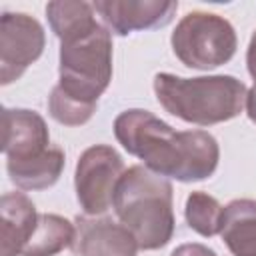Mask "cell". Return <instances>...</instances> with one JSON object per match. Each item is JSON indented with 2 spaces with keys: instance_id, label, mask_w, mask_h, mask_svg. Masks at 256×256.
<instances>
[{
  "instance_id": "obj_1",
  "label": "cell",
  "mask_w": 256,
  "mask_h": 256,
  "mask_svg": "<svg viewBox=\"0 0 256 256\" xmlns=\"http://www.w3.org/2000/svg\"><path fill=\"white\" fill-rule=\"evenodd\" d=\"M114 136L128 154L164 178L198 182L210 178L218 168L220 148L212 134L204 130L176 132L142 108L120 112L114 120Z\"/></svg>"
},
{
  "instance_id": "obj_2",
  "label": "cell",
  "mask_w": 256,
  "mask_h": 256,
  "mask_svg": "<svg viewBox=\"0 0 256 256\" xmlns=\"http://www.w3.org/2000/svg\"><path fill=\"white\" fill-rule=\"evenodd\" d=\"M112 208L140 250H158L172 240L176 226L172 184L146 166L124 170L114 190Z\"/></svg>"
},
{
  "instance_id": "obj_3",
  "label": "cell",
  "mask_w": 256,
  "mask_h": 256,
  "mask_svg": "<svg viewBox=\"0 0 256 256\" xmlns=\"http://www.w3.org/2000/svg\"><path fill=\"white\" fill-rule=\"evenodd\" d=\"M154 92L168 114L196 126H212L236 118L248 94L244 82L228 74L182 78L168 72L154 76Z\"/></svg>"
},
{
  "instance_id": "obj_4",
  "label": "cell",
  "mask_w": 256,
  "mask_h": 256,
  "mask_svg": "<svg viewBox=\"0 0 256 256\" xmlns=\"http://www.w3.org/2000/svg\"><path fill=\"white\" fill-rule=\"evenodd\" d=\"M60 82L66 96L98 106L112 80V32L102 24L92 26L60 40Z\"/></svg>"
},
{
  "instance_id": "obj_5",
  "label": "cell",
  "mask_w": 256,
  "mask_h": 256,
  "mask_svg": "<svg viewBox=\"0 0 256 256\" xmlns=\"http://www.w3.org/2000/svg\"><path fill=\"white\" fill-rule=\"evenodd\" d=\"M170 42L176 58L196 70H210L230 62L238 46L234 26L224 16L202 10L182 16Z\"/></svg>"
},
{
  "instance_id": "obj_6",
  "label": "cell",
  "mask_w": 256,
  "mask_h": 256,
  "mask_svg": "<svg viewBox=\"0 0 256 256\" xmlns=\"http://www.w3.org/2000/svg\"><path fill=\"white\" fill-rule=\"evenodd\" d=\"M124 174L122 156L108 144L86 148L76 164L74 188L86 216H102L114 202V190Z\"/></svg>"
},
{
  "instance_id": "obj_7",
  "label": "cell",
  "mask_w": 256,
  "mask_h": 256,
  "mask_svg": "<svg viewBox=\"0 0 256 256\" xmlns=\"http://www.w3.org/2000/svg\"><path fill=\"white\" fill-rule=\"evenodd\" d=\"M46 36L42 24L24 12L0 16V84L18 80L44 52Z\"/></svg>"
},
{
  "instance_id": "obj_8",
  "label": "cell",
  "mask_w": 256,
  "mask_h": 256,
  "mask_svg": "<svg viewBox=\"0 0 256 256\" xmlns=\"http://www.w3.org/2000/svg\"><path fill=\"white\" fill-rule=\"evenodd\" d=\"M94 10L108 30L126 36L134 30L162 28L172 22L178 2L174 0H96Z\"/></svg>"
},
{
  "instance_id": "obj_9",
  "label": "cell",
  "mask_w": 256,
  "mask_h": 256,
  "mask_svg": "<svg viewBox=\"0 0 256 256\" xmlns=\"http://www.w3.org/2000/svg\"><path fill=\"white\" fill-rule=\"evenodd\" d=\"M72 252L76 256H136L138 242L132 232L110 218L78 216Z\"/></svg>"
},
{
  "instance_id": "obj_10",
  "label": "cell",
  "mask_w": 256,
  "mask_h": 256,
  "mask_svg": "<svg viewBox=\"0 0 256 256\" xmlns=\"http://www.w3.org/2000/svg\"><path fill=\"white\" fill-rule=\"evenodd\" d=\"M44 118L26 108L2 110V152L6 160H28L44 154L50 146Z\"/></svg>"
},
{
  "instance_id": "obj_11",
  "label": "cell",
  "mask_w": 256,
  "mask_h": 256,
  "mask_svg": "<svg viewBox=\"0 0 256 256\" xmlns=\"http://www.w3.org/2000/svg\"><path fill=\"white\" fill-rule=\"evenodd\" d=\"M32 200L22 192H8L0 200V250L2 256H20L38 224Z\"/></svg>"
},
{
  "instance_id": "obj_12",
  "label": "cell",
  "mask_w": 256,
  "mask_h": 256,
  "mask_svg": "<svg viewBox=\"0 0 256 256\" xmlns=\"http://www.w3.org/2000/svg\"><path fill=\"white\" fill-rule=\"evenodd\" d=\"M220 236L234 256H256V200L236 198L228 202Z\"/></svg>"
},
{
  "instance_id": "obj_13",
  "label": "cell",
  "mask_w": 256,
  "mask_h": 256,
  "mask_svg": "<svg viewBox=\"0 0 256 256\" xmlns=\"http://www.w3.org/2000/svg\"><path fill=\"white\" fill-rule=\"evenodd\" d=\"M64 152L50 146L44 154L28 160H6L10 180L22 190H46L54 186L64 170Z\"/></svg>"
},
{
  "instance_id": "obj_14",
  "label": "cell",
  "mask_w": 256,
  "mask_h": 256,
  "mask_svg": "<svg viewBox=\"0 0 256 256\" xmlns=\"http://www.w3.org/2000/svg\"><path fill=\"white\" fill-rule=\"evenodd\" d=\"M76 226L58 214H40L38 224L20 256H56L74 242Z\"/></svg>"
},
{
  "instance_id": "obj_15",
  "label": "cell",
  "mask_w": 256,
  "mask_h": 256,
  "mask_svg": "<svg viewBox=\"0 0 256 256\" xmlns=\"http://www.w3.org/2000/svg\"><path fill=\"white\" fill-rule=\"evenodd\" d=\"M94 4L90 2H70V0H54L46 4V18L50 22L52 32L64 40L96 22Z\"/></svg>"
},
{
  "instance_id": "obj_16",
  "label": "cell",
  "mask_w": 256,
  "mask_h": 256,
  "mask_svg": "<svg viewBox=\"0 0 256 256\" xmlns=\"http://www.w3.org/2000/svg\"><path fill=\"white\" fill-rule=\"evenodd\" d=\"M222 214L224 208L220 206V202L206 192L196 190L186 198V208H184L186 222L200 236L210 238L214 234H220Z\"/></svg>"
},
{
  "instance_id": "obj_17",
  "label": "cell",
  "mask_w": 256,
  "mask_h": 256,
  "mask_svg": "<svg viewBox=\"0 0 256 256\" xmlns=\"http://www.w3.org/2000/svg\"><path fill=\"white\" fill-rule=\"evenodd\" d=\"M48 112L56 122L64 126H82L92 118V114L96 112V106L82 104L66 96L58 86H54L48 98Z\"/></svg>"
},
{
  "instance_id": "obj_18",
  "label": "cell",
  "mask_w": 256,
  "mask_h": 256,
  "mask_svg": "<svg viewBox=\"0 0 256 256\" xmlns=\"http://www.w3.org/2000/svg\"><path fill=\"white\" fill-rule=\"evenodd\" d=\"M170 256H218V254L204 244L192 242V244H180L178 248L172 250Z\"/></svg>"
},
{
  "instance_id": "obj_19",
  "label": "cell",
  "mask_w": 256,
  "mask_h": 256,
  "mask_svg": "<svg viewBox=\"0 0 256 256\" xmlns=\"http://www.w3.org/2000/svg\"><path fill=\"white\" fill-rule=\"evenodd\" d=\"M246 66H248L250 76L256 82V30H254V34L250 38V44H248V50H246Z\"/></svg>"
},
{
  "instance_id": "obj_20",
  "label": "cell",
  "mask_w": 256,
  "mask_h": 256,
  "mask_svg": "<svg viewBox=\"0 0 256 256\" xmlns=\"http://www.w3.org/2000/svg\"><path fill=\"white\" fill-rule=\"evenodd\" d=\"M246 114H248V118L256 124V84L248 90V94H246Z\"/></svg>"
}]
</instances>
